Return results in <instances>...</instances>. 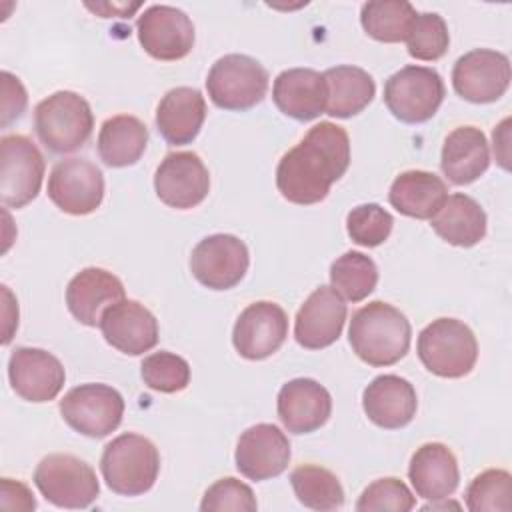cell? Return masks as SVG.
<instances>
[{
	"instance_id": "cell-1",
	"label": "cell",
	"mask_w": 512,
	"mask_h": 512,
	"mask_svg": "<svg viewBox=\"0 0 512 512\" xmlns=\"http://www.w3.org/2000/svg\"><path fill=\"white\" fill-rule=\"evenodd\" d=\"M350 166L348 132L334 122L314 124L276 166V188L292 204L322 202Z\"/></svg>"
},
{
	"instance_id": "cell-2",
	"label": "cell",
	"mask_w": 512,
	"mask_h": 512,
	"mask_svg": "<svg viewBox=\"0 0 512 512\" xmlns=\"http://www.w3.org/2000/svg\"><path fill=\"white\" fill-rule=\"evenodd\" d=\"M412 328L396 306L374 300L352 314L348 342L368 366L382 368L400 362L410 348Z\"/></svg>"
},
{
	"instance_id": "cell-3",
	"label": "cell",
	"mask_w": 512,
	"mask_h": 512,
	"mask_svg": "<svg viewBox=\"0 0 512 512\" xmlns=\"http://www.w3.org/2000/svg\"><path fill=\"white\" fill-rule=\"evenodd\" d=\"M100 472L106 486L120 496H140L148 492L160 472V454L152 440L126 432L104 446Z\"/></svg>"
},
{
	"instance_id": "cell-4",
	"label": "cell",
	"mask_w": 512,
	"mask_h": 512,
	"mask_svg": "<svg viewBox=\"0 0 512 512\" xmlns=\"http://www.w3.org/2000/svg\"><path fill=\"white\" fill-rule=\"evenodd\" d=\"M94 128V114L84 96L58 90L34 108V130L38 140L54 154H70L82 148Z\"/></svg>"
},
{
	"instance_id": "cell-5",
	"label": "cell",
	"mask_w": 512,
	"mask_h": 512,
	"mask_svg": "<svg viewBox=\"0 0 512 512\" xmlns=\"http://www.w3.org/2000/svg\"><path fill=\"white\" fill-rule=\"evenodd\" d=\"M416 352L428 372L440 378H462L478 360V342L462 320L438 318L418 334Z\"/></svg>"
},
{
	"instance_id": "cell-6",
	"label": "cell",
	"mask_w": 512,
	"mask_h": 512,
	"mask_svg": "<svg viewBox=\"0 0 512 512\" xmlns=\"http://www.w3.org/2000/svg\"><path fill=\"white\" fill-rule=\"evenodd\" d=\"M268 80V70L256 58L226 54L208 70L206 90L218 108L244 112L264 100Z\"/></svg>"
},
{
	"instance_id": "cell-7",
	"label": "cell",
	"mask_w": 512,
	"mask_h": 512,
	"mask_svg": "<svg viewBox=\"0 0 512 512\" xmlns=\"http://www.w3.org/2000/svg\"><path fill=\"white\" fill-rule=\"evenodd\" d=\"M442 76L428 66L408 64L384 82V104L394 118L406 124L430 120L444 102Z\"/></svg>"
},
{
	"instance_id": "cell-8",
	"label": "cell",
	"mask_w": 512,
	"mask_h": 512,
	"mask_svg": "<svg viewBox=\"0 0 512 512\" xmlns=\"http://www.w3.org/2000/svg\"><path fill=\"white\" fill-rule=\"evenodd\" d=\"M40 494L58 508H88L100 494L94 468L72 454H48L34 470Z\"/></svg>"
},
{
	"instance_id": "cell-9",
	"label": "cell",
	"mask_w": 512,
	"mask_h": 512,
	"mask_svg": "<svg viewBox=\"0 0 512 512\" xmlns=\"http://www.w3.org/2000/svg\"><path fill=\"white\" fill-rule=\"evenodd\" d=\"M60 414L74 432L88 438H104L120 426L124 398L108 384H80L64 394Z\"/></svg>"
},
{
	"instance_id": "cell-10",
	"label": "cell",
	"mask_w": 512,
	"mask_h": 512,
	"mask_svg": "<svg viewBox=\"0 0 512 512\" xmlns=\"http://www.w3.org/2000/svg\"><path fill=\"white\" fill-rule=\"evenodd\" d=\"M44 156L24 134L0 138V200L8 208H24L42 186Z\"/></svg>"
},
{
	"instance_id": "cell-11",
	"label": "cell",
	"mask_w": 512,
	"mask_h": 512,
	"mask_svg": "<svg viewBox=\"0 0 512 512\" xmlns=\"http://www.w3.org/2000/svg\"><path fill=\"white\" fill-rule=\"evenodd\" d=\"M136 34L144 52L162 62L188 56L196 40L190 16L168 4L148 6L136 20Z\"/></svg>"
},
{
	"instance_id": "cell-12",
	"label": "cell",
	"mask_w": 512,
	"mask_h": 512,
	"mask_svg": "<svg viewBox=\"0 0 512 512\" xmlns=\"http://www.w3.org/2000/svg\"><path fill=\"white\" fill-rule=\"evenodd\" d=\"M248 266V246L234 234L206 236L190 254L192 276L210 290L234 288L246 276Z\"/></svg>"
},
{
	"instance_id": "cell-13",
	"label": "cell",
	"mask_w": 512,
	"mask_h": 512,
	"mask_svg": "<svg viewBox=\"0 0 512 512\" xmlns=\"http://www.w3.org/2000/svg\"><path fill=\"white\" fill-rule=\"evenodd\" d=\"M510 78L508 56L490 48H474L462 54L452 68L456 94L472 104H488L502 98L510 86Z\"/></svg>"
},
{
	"instance_id": "cell-14",
	"label": "cell",
	"mask_w": 512,
	"mask_h": 512,
	"mask_svg": "<svg viewBox=\"0 0 512 512\" xmlns=\"http://www.w3.org/2000/svg\"><path fill=\"white\" fill-rule=\"evenodd\" d=\"M48 198L66 214H92L104 200V174L86 158L60 160L48 176Z\"/></svg>"
},
{
	"instance_id": "cell-15",
	"label": "cell",
	"mask_w": 512,
	"mask_h": 512,
	"mask_svg": "<svg viewBox=\"0 0 512 512\" xmlns=\"http://www.w3.org/2000/svg\"><path fill=\"white\" fill-rule=\"evenodd\" d=\"M160 202L176 210H190L210 192V174L196 152H170L154 172Z\"/></svg>"
},
{
	"instance_id": "cell-16",
	"label": "cell",
	"mask_w": 512,
	"mask_h": 512,
	"mask_svg": "<svg viewBox=\"0 0 512 512\" xmlns=\"http://www.w3.org/2000/svg\"><path fill=\"white\" fill-rule=\"evenodd\" d=\"M288 336V316L276 302L260 300L246 306L236 318L232 344L246 360H264L280 350Z\"/></svg>"
},
{
	"instance_id": "cell-17",
	"label": "cell",
	"mask_w": 512,
	"mask_h": 512,
	"mask_svg": "<svg viewBox=\"0 0 512 512\" xmlns=\"http://www.w3.org/2000/svg\"><path fill=\"white\" fill-rule=\"evenodd\" d=\"M290 440L276 424H254L246 428L236 444L234 460L242 476L262 482L280 476L290 462Z\"/></svg>"
},
{
	"instance_id": "cell-18",
	"label": "cell",
	"mask_w": 512,
	"mask_h": 512,
	"mask_svg": "<svg viewBox=\"0 0 512 512\" xmlns=\"http://www.w3.org/2000/svg\"><path fill=\"white\" fill-rule=\"evenodd\" d=\"M8 380L22 400L40 404L60 394L66 372L62 362L48 350L18 346L8 360Z\"/></svg>"
},
{
	"instance_id": "cell-19",
	"label": "cell",
	"mask_w": 512,
	"mask_h": 512,
	"mask_svg": "<svg viewBox=\"0 0 512 512\" xmlns=\"http://www.w3.org/2000/svg\"><path fill=\"white\" fill-rule=\"evenodd\" d=\"M348 316L344 298L332 286H318L298 308L294 318V338L306 350L332 346Z\"/></svg>"
},
{
	"instance_id": "cell-20",
	"label": "cell",
	"mask_w": 512,
	"mask_h": 512,
	"mask_svg": "<svg viewBox=\"0 0 512 512\" xmlns=\"http://www.w3.org/2000/svg\"><path fill=\"white\" fill-rule=\"evenodd\" d=\"M104 340L122 354L140 356L158 344V320L138 300H120L100 318Z\"/></svg>"
},
{
	"instance_id": "cell-21",
	"label": "cell",
	"mask_w": 512,
	"mask_h": 512,
	"mask_svg": "<svg viewBox=\"0 0 512 512\" xmlns=\"http://www.w3.org/2000/svg\"><path fill=\"white\" fill-rule=\"evenodd\" d=\"M276 412L288 432L310 434L328 422L332 414V396L312 378H294L280 388Z\"/></svg>"
},
{
	"instance_id": "cell-22",
	"label": "cell",
	"mask_w": 512,
	"mask_h": 512,
	"mask_svg": "<svg viewBox=\"0 0 512 512\" xmlns=\"http://www.w3.org/2000/svg\"><path fill=\"white\" fill-rule=\"evenodd\" d=\"M126 298L120 278L104 268L88 266L66 286V306L84 326H98L106 308Z\"/></svg>"
},
{
	"instance_id": "cell-23",
	"label": "cell",
	"mask_w": 512,
	"mask_h": 512,
	"mask_svg": "<svg viewBox=\"0 0 512 512\" xmlns=\"http://www.w3.org/2000/svg\"><path fill=\"white\" fill-rule=\"evenodd\" d=\"M362 408L372 424L384 430H398L416 416V390L402 376L382 374L364 388Z\"/></svg>"
},
{
	"instance_id": "cell-24",
	"label": "cell",
	"mask_w": 512,
	"mask_h": 512,
	"mask_svg": "<svg viewBox=\"0 0 512 512\" xmlns=\"http://www.w3.org/2000/svg\"><path fill=\"white\" fill-rule=\"evenodd\" d=\"M272 100L284 116L310 122L326 112L324 74L312 68H288L276 76Z\"/></svg>"
},
{
	"instance_id": "cell-25",
	"label": "cell",
	"mask_w": 512,
	"mask_h": 512,
	"mask_svg": "<svg viewBox=\"0 0 512 512\" xmlns=\"http://www.w3.org/2000/svg\"><path fill=\"white\" fill-rule=\"evenodd\" d=\"M408 478L416 496L424 500H442L454 494L460 482L458 460L442 442H426L410 458Z\"/></svg>"
},
{
	"instance_id": "cell-26",
	"label": "cell",
	"mask_w": 512,
	"mask_h": 512,
	"mask_svg": "<svg viewBox=\"0 0 512 512\" xmlns=\"http://www.w3.org/2000/svg\"><path fill=\"white\" fill-rule=\"evenodd\" d=\"M206 120V100L198 88L168 90L156 108V128L172 146L190 144Z\"/></svg>"
},
{
	"instance_id": "cell-27",
	"label": "cell",
	"mask_w": 512,
	"mask_h": 512,
	"mask_svg": "<svg viewBox=\"0 0 512 512\" xmlns=\"http://www.w3.org/2000/svg\"><path fill=\"white\" fill-rule=\"evenodd\" d=\"M490 166V148L484 132L476 126L454 128L442 146V174L456 186L478 180Z\"/></svg>"
},
{
	"instance_id": "cell-28",
	"label": "cell",
	"mask_w": 512,
	"mask_h": 512,
	"mask_svg": "<svg viewBox=\"0 0 512 512\" xmlns=\"http://www.w3.org/2000/svg\"><path fill=\"white\" fill-rule=\"evenodd\" d=\"M448 186L434 172L406 170L390 186L388 202L396 212L416 220H430L446 202Z\"/></svg>"
},
{
	"instance_id": "cell-29",
	"label": "cell",
	"mask_w": 512,
	"mask_h": 512,
	"mask_svg": "<svg viewBox=\"0 0 512 512\" xmlns=\"http://www.w3.org/2000/svg\"><path fill=\"white\" fill-rule=\"evenodd\" d=\"M486 212L468 194L456 192L446 198L442 208L430 218L432 230L448 244L470 248L486 236Z\"/></svg>"
},
{
	"instance_id": "cell-30",
	"label": "cell",
	"mask_w": 512,
	"mask_h": 512,
	"mask_svg": "<svg viewBox=\"0 0 512 512\" xmlns=\"http://www.w3.org/2000/svg\"><path fill=\"white\" fill-rule=\"evenodd\" d=\"M322 74L326 82V114L332 118L360 114L376 94V82L364 68L342 64Z\"/></svg>"
},
{
	"instance_id": "cell-31",
	"label": "cell",
	"mask_w": 512,
	"mask_h": 512,
	"mask_svg": "<svg viewBox=\"0 0 512 512\" xmlns=\"http://www.w3.org/2000/svg\"><path fill=\"white\" fill-rule=\"evenodd\" d=\"M148 144L146 124L132 114H116L102 122L96 148L100 160L110 168L136 164Z\"/></svg>"
},
{
	"instance_id": "cell-32",
	"label": "cell",
	"mask_w": 512,
	"mask_h": 512,
	"mask_svg": "<svg viewBox=\"0 0 512 512\" xmlns=\"http://www.w3.org/2000/svg\"><path fill=\"white\" fill-rule=\"evenodd\" d=\"M416 14L414 6L406 0H372L362 4L360 24L370 38L396 44L406 40Z\"/></svg>"
},
{
	"instance_id": "cell-33",
	"label": "cell",
	"mask_w": 512,
	"mask_h": 512,
	"mask_svg": "<svg viewBox=\"0 0 512 512\" xmlns=\"http://www.w3.org/2000/svg\"><path fill=\"white\" fill-rule=\"evenodd\" d=\"M292 490L300 504L328 512L344 504V488L334 472L318 464H302L290 474Z\"/></svg>"
},
{
	"instance_id": "cell-34",
	"label": "cell",
	"mask_w": 512,
	"mask_h": 512,
	"mask_svg": "<svg viewBox=\"0 0 512 512\" xmlns=\"http://www.w3.org/2000/svg\"><path fill=\"white\" fill-rule=\"evenodd\" d=\"M378 284L374 260L362 252L348 250L330 266V286L348 302H362Z\"/></svg>"
},
{
	"instance_id": "cell-35",
	"label": "cell",
	"mask_w": 512,
	"mask_h": 512,
	"mask_svg": "<svg viewBox=\"0 0 512 512\" xmlns=\"http://www.w3.org/2000/svg\"><path fill=\"white\" fill-rule=\"evenodd\" d=\"M466 508L470 512H492L512 510V476L508 470L490 468L474 476L468 484L466 494Z\"/></svg>"
},
{
	"instance_id": "cell-36",
	"label": "cell",
	"mask_w": 512,
	"mask_h": 512,
	"mask_svg": "<svg viewBox=\"0 0 512 512\" xmlns=\"http://www.w3.org/2000/svg\"><path fill=\"white\" fill-rule=\"evenodd\" d=\"M140 376L150 390L174 394L190 384V364L174 352L160 350L142 360Z\"/></svg>"
},
{
	"instance_id": "cell-37",
	"label": "cell",
	"mask_w": 512,
	"mask_h": 512,
	"mask_svg": "<svg viewBox=\"0 0 512 512\" xmlns=\"http://www.w3.org/2000/svg\"><path fill=\"white\" fill-rule=\"evenodd\" d=\"M450 34L444 18L436 12L416 14L410 32L406 36L408 54L416 60L434 62L442 58L448 50Z\"/></svg>"
},
{
	"instance_id": "cell-38",
	"label": "cell",
	"mask_w": 512,
	"mask_h": 512,
	"mask_svg": "<svg viewBox=\"0 0 512 512\" xmlns=\"http://www.w3.org/2000/svg\"><path fill=\"white\" fill-rule=\"evenodd\" d=\"M394 226V218L388 210H384L380 204L368 202L352 208L346 216V230L352 242L376 248L382 242L388 240Z\"/></svg>"
},
{
	"instance_id": "cell-39",
	"label": "cell",
	"mask_w": 512,
	"mask_h": 512,
	"mask_svg": "<svg viewBox=\"0 0 512 512\" xmlns=\"http://www.w3.org/2000/svg\"><path fill=\"white\" fill-rule=\"evenodd\" d=\"M416 506V498L410 488L394 476L378 478L364 488L356 502L358 512H376V510H392V512H408Z\"/></svg>"
},
{
	"instance_id": "cell-40",
	"label": "cell",
	"mask_w": 512,
	"mask_h": 512,
	"mask_svg": "<svg viewBox=\"0 0 512 512\" xmlns=\"http://www.w3.org/2000/svg\"><path fill=\"white\" fill-rule=\"evenodd\" d=\"M256 508H258V502H256L252 488L232 476L216 480L204 492L202 502H200L202 512H216V510L254 512Z\"/></svg>"
},
{
	"instance_id": "cell-41",
	"label": "cell",
	"mask_w": 512,
	"mask_h": 512,
	"mask_svg": "<svg viewBox=\"0 0 512 512\" xmlns=\"http://www.w3.org/2000/svg\"><path fill=\"white\" fill-rule=\"evenodd\" d=\"M2 78V128H6L12 120H18L28 104V94L18 76L4 70Z\"/></svg>"
},
{
	"instance_id": "cell-42",
	"label": "cell",
	"mask_w": 512,
	"mask_h": 512,
	"mask_svg": "<svg viewBox=\"0 0 512 512\" xmlns=\"http://www.w3.org/2000/svg\"><path fill=\"white\" fill-rule=\"evenodd\" d=\"M0 506L4 510L28 512V510L36 508V498L24 482L12 480V478H2V482H0Z\"/></svg>"
}]
</instances>
